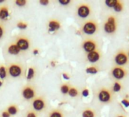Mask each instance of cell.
Masks as SVG:
<instances>
[{
	"mask_svg": "<svg viewBox=\"0 0 129 117\" xmlns=\"http://www.w3.org/2000/svg\"><path fill=\"white\" fill-rule=\"evenodd\" d=\"M7 72L9 76L14 78H18L24 76L25 74V69L20 63H13L8 66Z\"/></svg>",
	"mask_w": 129,
	"mask_h": 117,
	"instance_id": "6da1fadb",
	"label": "cell"
},
{
	"mask_svg": "<svg viewBox=\"0 0 129 117\" xmlns=\"http://www.w3.org/2000/svg\"><path fill=\"white\" fill-rule=\"evenodd\" d=\"M31 106L32 109H34L37 112H43L47 108V100L44 97L38 96L32 100Z\"/></svg>",
	"mask_w": 129,
	"mask_h": 117,
	"instance_id": "7a4b0ae2",
	"label": "cell"
},
{
	"mask_svg": "<svg viewBox=\"0 0 129 117\" xmlns=\"http://www.w3.org/2000/svg\"><path fill=\"white\" fill-rule=\"evenodd\" d=\"M15 43L19 47L21 52H26L30 49L31 47V40L30 39L24 34L18 35L16 37Z\"/></svg>",
	"mask_w": 129,
	"mask_h": 117,
	"instance_id": "3957f363",
	"label": "cell"
},
{
	"mask_svg": "<svg viewBox=\"0 0 129 117\" xmlns=\"http://www.w3.org/2000/svg\"><path fill=\"white\" fill-rule=\"evenodd\" d=\"M21 94L24 100H33L37 96V90L36 87L30 84H27L24 85L21 90Z\"/></svg>",
	"mask_w": 129,
	"mask_h": 117,
	"instance_id": "277c9868",
	"label": "cell"
},
{
	"mask_svg": "<svg viewBox=\"0 0 129 117\" xmlns=\"http://www.w3.org/2000/svg\"><path fill=\"white\" fill-rule=\"evenodd\" d=\"M77 15L81 19H85L88 18L91 14L90 6L87 3H81L78 6L76 10Z\"/></svg>",
	"mask_w": 129,
	"mask_h": 117,
	"instance_id": "5b68a950",
	"label": "cell"
},
{
	"mask_svg": "<svg viewBox=\"0 0 129 117\" xmlns=\"http://www.w3.org/2000/svg\"><path fill=\"white\" fill-rule=\"evenodd\" d=\"M98 29L97 23L93 20H89L86 21L82 27V31L87 35L94 34Z\"/></svg>",
	"mask_w": 129,
	"mask_h": 117,
	"instance_id": "8992f818",
	"label": "cell"
},
{
	"mask_svg": "<svg viewBox=\"0 0 129 117\" xmlns=\"http://www.w3.org/2000/svg\"><path fill=\"white\" fill-rule=\"evenodd\" d=\"M97 98L99 100V101H100L101 103H109L112 100V94L111 92L106 89V88H102L98 91L97 94Z\"/></svg>",
	"mask_w": 129,
	"mask_h": 117,
	"instance_id": "52a82bcc",
	"label": "cell"
},
{
	"mask_svg": "<svg viewBox=\"0 0 129 117\" xmlns=\"http://www.w3.org/2000/svg\"><path fill=\"white\" fill-rule=\"evenodd\" d=\"M115 63L118 65V66H125L128 63V56L124 51H119L118 52L114 58Z\"/></svg>",
	"mask_w": 129,
	"mask_h": 117,
	"instance_id": "ba28073f",
	"label": "cell"
},
{
	"mask_svg": "<svg viewBox=\"0 0 129 117\" xmlns=\"http://www.w3.org/2000/svg\"><path fill=\"white\" fill-rule=\"evenodd\" d=\"M112 75L116 80H121L126 77L127 72L121 66H115L112 69Z\"/></svg>",
	"mask_w": 129,
	"mask_h": 117,
	"instance_id": "9c48e42d",
	"label": "cell"
},
{
	"mask_svg": "<svg viewBox=\"0 0 129 117\" xmlns=\"http://www.w3.org/2000/svg\"><path fill=\"white\" fill-rule=\"evenodd\" d=\"M82 47H83V49L86 52L89 53V52H91L96 50L97 43L95 40H91V39H88V40H86L83 42Z\"/></svg>",
	"mask_w": 129,
	"mask_h": 117,
	"instance_id": "30bf717a",
	"label": "cell"
},
{
	"mask_svg": "<svg viewBox=\"0 0 129 117\" xmlns=\"http://www.w3.org/2000/svg\"><path fill=\"white\" fill-rule=\"evenodd\" d=\"M61 27V22L58 19H50L48 22V31L50 33H53L56 31H58Z\"/></svg>",
	"mask_w": 129,
	"mask_h": 117,
	"instance_id": "8fae6325",
	"label": "cell"
},
{
	"mask_svg": "<svg viewBox=\"0 0 129 117\" xmlns=\"http://www.w3.org/2000/svg\"><path fill=\"white\" fill-rule=\"evenodd\" d=\"M100 58H101V54L100 53L98 50H95L93 52H89L87 55V60L91 63H95L98 62L100 60Z\"/></svg>",
	"mask_w": 129,
	"mask_h": 117,
	"instance_id": "7c38bea8",
	"label": "cell"
},
{
	"mask_svg": "<svg viewBox=\"0 0 129 117\" xmlns=\"http://www.w3.org/2000/svg\"><path fill=\"white\" fill-rule=\"evenodd\" d=\"M7 52L8 53H9L10 55H19L21 51L20 50L19 47L17 46V44L15 43H10L8 46H7Z\"/></svg>",
	"mask_w": 129,
	"mask_h": 117,
	"instance_id": "4fadbf2b",
	"label": "cell"
},
{
	"mask_svg": "<svg viewBox=\"0 0 129 117\" xmlns=\"http://www.w3.org/2000/svg\"><path fill=\"white\" fill-rule=\"evenodd\" d=\"M9 16V6L7 5H3L0 6V20L6 21Z\"/></svg>",
	"mask_w": 129,
	"mask_h": 117,
	"instance_id": "5bb4252c",
	"label": "cell"
},
{
	"mask_svg": "<svg viewBox=\"0 0 129 117\" xmlns=\"http://www.w3.org/2000/svg\"><path fill=\"white\" fill-rule=\"evenodd\" d=\"M103 30L107 34H114L117 30V24H110L106 21L103 24Z\"/></svg>",
	"mask_w": 129,
	"mask_h": 117,
	"instance_id": "9a60e30c",
	"label": "cell"
},
{
	"mask_svg": "<svg viewBox=\"0 0 129 117\" xmlns=\"http://www.w3.org/2000/svg\"><path fill=\"white\" fill-rule=\"evenodd\" d=\"M48 117H64V112L60 109H52L49 111Z\"/></svg>",
	"mask_w": 129,
	"mask_h": 117,
	"instance_id": "2e32d148",
	"label": "cell"
},
{
	"mask_svg": "<svg viewBox=\"0 0 129 117\" xmlns=\"http://www.w3.org/2000/svg\"><path fill=\"white\" fill-rule=\"evenodd\" d=\"M6 111L10 114V115H15L19 112V107L16 104H11L8 106Z\"/></svg>",
	"mask_w": 129,
	"mask_h": 117,
	"instance_id": "e0dca14e",
	"label": "cell"
},
{
	"mask_svg": "<svg viewBox=\"0 0 129 117\" xmlns=\"http://www.w3.org/2000/svg\"><path fill=\"white\" fill-rule=\"evenodd\" d=\"M36 75V69L34 66H30L27 73V80L31 81Z\"/></svg>",
	"mask_w": 129,
	"mask_h": 117,
	"instance_id": "ac0fdd59",
	"label": "cell"
},
{
	"mask_svg": "<svg viewBox=\"0 0 129 117\" xmlns=\"http://www.w3.org/2000/svg\"><path fill=\"white\" fill-rule=\"evenodd\" d=\"M82 117H96V112L90 108L85 109L82 112Z\"/></svg>",
	"mask_w": 129,
	"mask_h": 117,
	"instance_id": "d6986e66",
	"label": "cell"
},
{
	"mask_svg": "<svg viewBox=\"0 0 129 117\" xmlns=\"http://www.w3.org/2000/svg\"><path fill=\"white\" fill-rule=\"evenodd\" d=\"M7 75H8L7 68L3 64H0V78L5 79L7 77Z\"/></svg>",
	"mask_w": 129,
	"mask_h": 117,
	"instance_id": "ffe728a7",
	"label": "cell"
},
{
	"mask_svg": "<svg viewBox=\"0 0 129 117\" xmlns=\"http://www.w3.org/2000/svg\"><path fill=\"white\" fill-rule=\"evenodd\" d=\"M70 97H76L78 96L79 94V91L76 88V87H70L69 89V94H68Z\"/></svg>",
	"mask_w": 129,
	"mask_h": 117,
	"instance_id": "44dd1931",
	"label": "cell"
},
{
	"mask_svg": "<svg viewBox=\"0 0 129 117\" xmlns=\"http://www.w3.org/2000/svg\"><path fill=\"white\" fill-rule=\"evenodd\" d=\"M99 72L98 69L96 66H89L86 69V72L87 74H90V75H96Z\"/></svg>",
	"mask_w": 129,
	"mask_h": 117,
	"instance_id": "7402d4cb",
	"label": "cell"
},
{
	"mask_svg": "<svg viewBox=\"0 0 129 117\" xmlns=\"http://www.w3.org/2000/svg\"><path fill=\"white\" fill-rule=\"evenodd\" d=\"M113 9L116 12H121L124 9V4H123V3L121 2V1H118L117 4L115 6Z\"/></svg>",
	"mask_w": 129,
	"mask_h": 117,
	"instance_id": "603a6c76",
	"label": "cell"
},
{
	"mask_svg": "<svg viewBox=\"0 0 129 117\" xmlns=\"http://www.w3.org/2000/svg\"><path fill=\"white\" fill-rule=\"evenodd\" d=\"M70 86L69 84H63L61 87H60V90H61V92L63 94H69V89H70Z\"/></svg>",
	"mask_w": 129,
	"mask_h": 117,
	"instance_id": "cb8c5ba5",
	"label": "cell"
},
{
	"mask_svg": "<svg viewBox=\"0 0 129 117\" xmlns=\"http://www.w3.org/2000/svg\"><path fill=\"white\" fill-rule=\"evenodd\" d=\"M25 117H39V115L38 112H37L34 109H28L26 112Z\"/></svg>",
	"mask_w": 129,
	"mask_h": 117,
	"instance_id": "d4e9b609",
	"label": "cell"
},
{
	"mask_svg": "<svg viewBox=\"0 0 129 117\" xmlns=\"http://www.w3.org/2000/svg\"><path fill=\"white\" fill-rule=\"evenodd\" d=\"M118 0H106L105 1V4L106 6H108L109 8H114L115 6L117 4Z\"/></svg>",
	"mask_w": 129,
	"mask_h": 117,
	"instance_id": "484cf974",
	"label": "cell"
},
{
	"mask_svg": "<svg viewBox=\"0 0 129 117\" xmlns=\"http://www.w3.org/2000/svg\"><path fill=\"white\" fill-rule=\"evenodd\" d=\"M6 31L5 25L3 23H0V40L3 38V37L6 34Z\"/></svg>",
	"mask_w": 129,
	"mask_h": 117,
	"instance_id": "4316f807",
	"label": "cell"
},
{
	"mask_svg": "<svg viewBox=\"0 0 129 117\" xmlns=\"http://www.w3.org/2000/svg\"><path fill=\"white\" fill-rule=\"evenodd\" d=\"M27 26H28L27 23H26L24 21H18L17 23V27L21 30H25L27 27Z\"/></svg>",
	"mask_w": 129,
	"mask_h": 117,
	"instance_id": "83f0119b",
	"label": "cell"
},
{
	"mask_svg": "<svg viewBox=\"0 0 129 117\" xmlns=\"http://www.w3.org/2000/svg\"><path fill=\"white\" fill-rule=\"evenodd\" d=\"M121 84L118 81L115 82L114 84H113V87H112L113 91L114 92H118V91H121Z\"/></svg>",
	"mask_w": 129,
	"mask_h": 117,
	"instance_id": "f1b7e54d",
	"label": "cell"
},
{
	"mask_svg": "<svg viewBox=\"0 0 129 117\" xmlns=\"http://www.w3.org/2000/svg\"><path fill=\"white\" fill-rule=\"evenodd\" d=\"M15 5L17 6H19V7H23V6H25L27 3V1L26 0H16L15 2Z\"/></svg>",
	"mask_w": 129,
	"mask_h": 117,
	"instance_id": "f546056e",
	"label": "cell"
},
{
	"mask_svg": "<svg viewBox=\"0 0 129 117\" xmlns=\"http://www.w3.org/2000/svg\"><path fill=\"white\" fill-rule=\"evenodd\" d=\"M106 22L110 23V24H117V21H116V18L113 15H111L109 17L107 18Z\"/></svg>",
	"mask_w": 129,
	"mask_h": 117,
	"instance_id": "4dcf8cb0",
	"label": "cell"
},
{
	"mask_svg": "<svg viewBox=\"0 0 129 117\" xmlns=\"http://www.w3.org/2000/svg\"><path fill=\"white\" fill-rule=\"evenodd\" d=\"M72 3L71 0H59L58 3L63 6H69L70 3Z\"/></svg>",
	"mask_w": 129,
	"mask_h": 117,
	"instance_id": "1f68e13d",
	"label": "cell"
},
{
	"mask_svg": "<svg viewBox=\"0 0 129 117\" xmlns=\"http://www.w3.org/2000/svg\"><path fill=\"white\" fill-rule=\"evenodd\" d=\"M82 95H83V97H88L89 96V94H90V91H89V90L87 89V88H84V89H83V91H82Z\"/></svg>",
	"mask_w": 129,
	"mask_h": 117,
	"instance_id": "d6a6232c",
	"label": "cell"
},
{
	"mask_svg": "<svg viewBox=\"0 0 129 117\" xmlns=\"http://www.w3.org/2000/svg\"><path fill=\"white\" fill-rule=\"evenodd\" d=\"M121 103H122L124 106H126V107H128V106H129V100H128L127 99H123V100H121Z\"/></svg>",
	"mask_w": 129,
	"mask_h": 117,
	"instance_id": "836d02e7",
	"label": "cell"
},
{
	"mask_svg": "<svg viewBox=\"0 0 129 117\" xmlns=\"http://www.w3.org/2000/svg\"><path fill=\"white\" fill-rule=\"evenodd\" d=\"M39 3L42 6H47V5L49 4V0H40Z\"/></svg>",
	"mask_w": 129,
	"mask_h": 117,
	"instance_id": "e575fe53",
	"label": "cell"
},
{
	"mask_svg": "<svg viewBox=\"0 0 129 117\" xmlns=\"http://www.w3.org/2000/svg\"><path fill=\"white\" fill-rule=\"evenodd\" d=\"M1 116H2V117H10L11 115H10V114L6 110V111H3V112H2Z\"/></svg>",
	"mask_w": 129,
	"mask_h": 117,
	"instance_id": "d590c367",
	"label": "cell"
},
{
	"mask_svg": "<svg viewBox=\"0 0 129 117\" xmlns=\"http://www.w3.org/2000/svg\"><path fill=\"white\" fill-rule=\"evenodd\" d=\"M62 76H63L64 79H66V80H69V79L70 78L69 74H67V73H63V74H62Z\"/></svg>",
	"mask_w": 129,
	"mask_h": 117,
	"instance_id": "8d00e7d4",
	"label": "cell"
},
{
	"mask_svg": "<svg viewBox=\"0 0 129 117\" xmlns=\"http://www.w3.org/2000/svg\"><path fill=\"white\" fill-rule=\"evenodd\" d=\"M33 54L34 55H38L39 54V49H33Z\"/></svg>",
	"mask_w": 129,
	"mask_h": 117,
	"instance_id": "74e56055",
	"label": "cell"
},
{
	"mask_svg": "<svg viewBox=\"0 0 129 117\" xmlns=\"http://www.w3.org/2000/svg\"><path fill=\"white\" fill-rule=\"evenodd\" d=\"M50 65H51L52 67H55V66H56V62L54 61V60H52V61L50 62Z\"/></svg>",
	"mask_w": 129,
	"mask_h": 117,
	"instance_id": "f35d334b",
	"label": "cell"
},
{
	"mask_svg": "<svg viewBox=\"0 0 129 117\" xmlns=\"http://www.w3.org/2000/svg\"><path fill=\"white\" fill-rule=\"evenodd\" d=\"M117 117H126L125 115H118Z\"/></svg>",
	"mask_w": 129,
	"mask_h": 117,
	"instance_id": "ab89813d",
	"label": "cell"
},
{
	"mask_svg": "<svg viewBox=\"0 0 129 117\" xmlns=\"http://www.w3.org/2000/svg\"><path fill=\"white\" fill-rule=\"evenodd\" d=\"M5 3V0H0V4L1 3Z\"/></svg>",
	"mask_w": 129,
	"mask_h": 117,
	"instance_id": "60d3db41",
	"label": "cell"
},
{
	"mask_svg": "<svg viewBox=\"0 0 129 117\" xmlns=\"http://www.w3.org/2000/svg\"><path fill=\"white\" fill-rule=\"evenodd\" d=\"M3 86V81H0V87H1Z\"/></svg>",
	"mask_w": 129,
	"mask_h": 117,
	"instance_id": "b9f144b4",
	"label": "cell"
},
{
	"mask_svg": "<svg viewBox=\"0 0 129 117\" xmlns=\"http://www.w3.org/2000/svg\"><path fill=\"white\" fill-rule=\"evenodd\" d=\"M127 56H128V58H129V51H128V55H127Z\"/></svg>",
	"mask_w": 129,
	"mask_h": 117,
	"instance_id": "7bdbcfd3",
	"label": "cell"
}]
</instances>
